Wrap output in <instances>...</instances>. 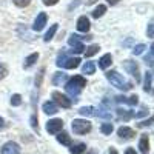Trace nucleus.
Returning a JSON list of instances; mask_svg holds the SVG:
<instances>
[{"mask_svg": "<svg viewBox=\"0 0 154 154\" xmlns=\"http://www.w3.org/2000/svg\"><path fill=\"white\" fill-rule=\"evenodd\" d=\"M85 86H86V80H85V77H82V75H74V77H71V79L66 82L65 89H66V93H68L69 96L77 97Z\"/></svg>", "mask_w": 154, "mask_h": 154, "instance_id": "nucleus-1", "label": "nucleus"}, {"mask_svg": "<svg viewBox=\"0 0 154 154\" xmlns=\"http://www.w3.org/2000/svg\"><path fill=\"white\" fill-rule=\"evenodd\" d=\"M106 79L111 82L112 86L119 88V89H123V91H126V89H131V88H133V85H131V83H128L117 71H108V72H106Z\"/></svg>", "mask_w": 154, "mask_h": 154, "instance_id": "nucleus-2", "label": "nucleus"}, {"mask_svg": "<svg viewBox=\"0 0 154 154\" xmlns=\"http://www.w3.org/2000/svg\"><path fill=\"white\" fill-rule=\"evenodd\" d=\"M56 63H57V66H60V68L74 69V68H77L80 65V59L79 57H68L65 53H62V54H59Z\"/></svg>", "mask_w": 154, "mask_h": 154, "instance_id": "nucleus-3", "label": "nucleus"}, {"mask_svg": "<svg viewBox=\"0 0 154 154\" xmlns=\"http://www.w3.org/2000/svg\"><path fill=\"white\" fill-rule=\"evenodd\" d=\"M71 128H72L74 134L82 136V134H86V133L91 131V122L86 120V119H74Z\"/></svg>", "mask_w": 154, "mask_h": 154, "instance_id": "nucleus-4", "label": "nucleus"}, {"mask_svg": "<svg viewBox=\"0 0 154 154\" xmlns=\"http://www.w3.org/2000/svg\"><path fill=\"white\" fill-rule=\"evenodd\" d=\"M53 102L57 105V106H62V108H71V105H72V100L71 99H68L65 94H62V93H59V91H54L53 93Z\"/></svg>", "mask_w": 154, "mask_h": 154, "instance_id": "nucleus-5", "label": "nucleus"}, {"mask_svg": "<svg viewBox=\"0 0 154 154\" xmlns=\"http://www.w3.org/2000/svg\"><path fill=\"white\" fill-rule=\"evenodd\" d=\"M123 68L134 77L136 82L140 80V69H139V65H137L136 62H133V60H125V62H123Z\"/></svg>", "mask_w": 154, "mask_h": 154, "instance_id": "nucleus-6", "label": "nucleus"}, {"mask_svg": "<svg viewBox=\"0 0 154 154\" xmlns=\"http://www.w3.org/2000/svg\"><path fill=\"white\" fill-rule=\"evenodd\" d=\"M63 130V120L62 119H51L46 123V131L49 134H57Z\"/></svg>", "mask_w": 154, "mask_h": 154, "instance_id": "nucleus-7", "label": "nucleus"}, {"mask_svg": "<svg viewBox=\"0 0 154 154\" xmlns=\"http://www.w3.org/2000/svg\"><path fill=\"white\" fill-rule=\"evenodd\" d=\"M0 154H20V146H19V143L9 140V142H6L0 148Z\"/></svg>", "mask_w": 154, "mask_h": 154, "instance_id": "nucleus-8", "label": "nucleus"}, {"mask_svg": "<svg viewBox=\"0 0 154 154\" xmlns=\"http://www.w3.org/2000/svg\"><path fill=\"white\" fill-rule=\"evenodd\" d=\"M117 136L120 139H123V140H131V139H134L136 131L133 130V128H130V126H120L117 130Z\"/></svg>", "mask_w": 154, "mask_h": 154, "instance_id": "nucleus-9", "label": "nucleus"}, {"mask_svg": "<svg viewBox=\"0 0 154 154\" xmlns=\"http://www.w3.org/2000/svg\"><path fill=\"white\" fill-rule=\"evenodd\" d=\"M46 20H48V16L45 14V12H40V14L37 16L35 22H34V31H42L45 28V25H46Z\"/></svg>", "mask_w": 154, "mask_h": 154, "instance_id": "nucleus-10", "label": "nucleus"}, {"mask_svg": "<svg viewBox=\"0 0 154 154\" xmlns=\"http://www.w3.org/2000/svg\"><path fill=\"white\" fill-rule=\"evenodd\" d=\"M139 151L142 154H148L149 152V137H148V134H142V137H140V140H139Z\"/></svg>", "mask_w": 154, "mask_h": 154, "instance_id": "nucleus-11", "label": "nucleus"}, {"mask_svg": "<svg viewBox=\"0 0 154 154\" xmlns=\"http://www.w3.org/2000/svg\"><path fill=\"white\" fill-rule=\"evenodd\" d=\"M89 26H91V25H89V20H88L86 16L79 17V20H77V29H79L80 32H88Z\"/></svg>", "mask_w": 154, "mask_h": 154, "instance_id": "nucleus-12", "label": "nucleus"}, {"mask_svg": "<svg viewBox=\"0 0 154 154\" xmlns=\"http://www.w3.org/2000/svg\"><path fill=\"white\" fill-rule=\"evenodd\" d=\"M42 109H43L45 114H51V116L56 114V112H59V106L54 103L53 100H51V102H45L43 106H42Z\"/></svg>", "mask_w": 154, "mask_h": 154, "instance_id": "nucleus-13", "label": "nucleus"}, {"mask_svg": "<svg viewBox=\"0 0 154 154\" xmlns=\"http://www.w3.org/2000/svg\"><path fill=\"white\" fill-rule=\"evenodd\" d=\"M57 142L62 143V145H65V146H69L72 143V140H71V136L65 131H60L57 133Z\"/></svg>", "mask_w": 154, "mask_h": 154, "instance_id": "nucleus-14", "label": "nucleus"}, {"mask_svg": "<svg viewBox=\"0 0 154 154\" xmlns=\"http://www.w3.org/2000/svg\"><path fill=\"white\" fill-rule=\"evenodd\" d=\"M85 151H86V145L83 142H77V143L69 145V152L71 154H83Z\"/></svg>", "mask_w": 154, "mask_h": 154, "instance_id": "nucleus-15", "label": "nucleus"}, {"mask_svg": "<svg viewBox=\"0 0 154 154\" xmlns=\"http://www.w3.org/2000/svg\"><path fill=\"white\" fill-rule=\"evenodd\" d=\"M66 79H68V75H66L65 72H60V71H57V72H54V75H53V85L60 86L63 82H66Z\"/></svg>", "mask_w": 154, "mask_h": 154, "instance_id": "nucleus-16", "label": "nucleus"}, {"mask_svg": "<svg viewBox=\"0 0 154 154\" xmlns=\"http://www.w3.org/2000/svg\"><path fill=\"white\" fill-rule=\"evenodd\" d=\"M111 63H112V56H111V54H105V56H102L100 60H99V68L106 69Z\"/></svg>", "mask_w": 154, "mask_h": 154, "instance_id": "nucleus-17", "label": "nucleus"}, {"mask_svg": "<svg viewBox=\"0 0 154 154\" xmlns=\"http://www.w3.org/2000/svg\"><path fill=\"white\" fill-rule=\"evenodd\" d=\"M38 60V54L37 53H32L31 56H28L26 59H25V63H23V66L25 68H31L32 65H34V63Z\"/></svg>", "mask_w": 154, "mask_h": 154, "instance_id": "nucleus-18", "label": "nucleus"}, {"mask_svg": "<svg viewBox=\"0 0 154 154\" xmlns=\"http://www.w3.org/2000/svg\"><path fill=\"white\" fill-rule=\"evenodd\" d=\"M82 71H83V74H94V71H96V65L93 62H86L85 65L82 66Z\"/></svg>", "mask_w": 154, "mask_h": 154, "instance_id": "nucleus-19", "label": "nucleus"}, {"mask_svg": "<svg viewBox=\"0 0 154 154\" xmlns=\"http://www.w3.org/2000/svg\"><path fill=\"white\" fill-rule=\"evenodd\" d=\"M57 28H59L57 25H51V28L46 31V34H45V37H43V38H45V42H49L51 38L54 37V34L57 32Z\"/></svg>", "mask_w": 154, "mask_h": 154, "instance_id": "nucleus-20", "label": "nucleus"}, {"mask_svg": "<svg viewBox=\"0 0 154 154\" xmlns=\"http://www.w3.org/2000/svg\"><path fill=\"white\" fill-rule=\"evenodd\" d=\"M105 11H106V6H105V5H99V6L93 11V17H94V19L102 17V16L105 14Z\"/></svg>", "mask_w": 154, "mask_h": 154, "instance_id": "nucleus-21", "label": "nucleus"}, {"mask_svg": "<svg viewBox=\"0 0 154 154\" xmlns=\"http://www.w3.org/2000/svg\"><path fill=\"white\" fill-rule=\"evenodd\" d=\"M82 116H96V108L94 106H83L79 109Z\"/></svg>", "mask_w": 154, "mask_h": 154, "instance_id": "nucleus-22", "label": "nucleus"}, {"mask_svg": "<svg viewBox=\"0 0 154 154\" xmlns=\"http://www.w3.org/2000/svg\"><path fill=\"white\" fill-rule=\"evenodd\" d=\"M100 131L103 133L105 136H109V134L114 131V126H112V123H102V126H100Z\"/></svg>", "mask_w": 154, "mask_h": 154, "instance_id": "nucleus-23", "label": "nucleus"}, {"mask_svg": "<svg viewBox=\"0 0 154 154\" xmlns=\"http://www.w3.org/2000/svg\"><path fill=\"white\" fill-rule=\"evenodd\" d=\"M99 49H100V46H99V45H91V46H89V48L85 51V56H86V57H93L94 54H97V53H99Z\"/></svg>", "mask_w": 154, "mask_h": 154, "instance_id": "nucleus-24", "label": "nucleus"}, {"mask_svg": "<svg viewBox=\"0 0 154 154\" xmlns=\"http://www.w3.org/2000/svg\"><path fill=\"white\" fill-rule=\"evenodd\" d=\"M151 82H152V74L151 72H146L145 74V85H143V89L148 93L151 91Z\"/></svg>", "mask_w": 154, "mask_h": 154, "instance_id": "nucleus-25", "label": "nucleus"}, {"mask_svg": "<svg viewBox=\"0 0 154 154\" xmlns=\"http://www.w3.org/2000/svg\"><path fill=\"white\" fill-rule=\"evenodd\" d=\"M80 40H82V37H80V35H77V34H71V37L68 38V43H69V46H74V45L82 43Z\"/></svg>", "mask_w": 154, "mask_h": 154, "instance_id": "nucleus-26", "label": "nucleus"}, {"mask_svg": "<svg viewBox=\"0 0 154 154\" xmlns=\"http://www.w3.org/2000/svg\"><path fill=\"white\" fill-rule=\"evenodd\" d=\"M96 116H97V117H103V119H111V117H112L111 111H106V109H99V111H96Z\"/></svg>", "mask_w": 154, "mask_h": 154, "instance_id": "nucleus-27", "label": "nucleus"}, {"mask_svg": "<svg viewBox=\"0 0 154 154\" xmlns=\"http://www.w3.org/2000/svg\"><path fill=\"white\" fill-rule=\"evenodd\" d=\"M145 49H146V46H145L143 43H139V45H136V46L133 48V54H134V56H140Z\"/></svg>", "mask_w": 154, "mask_h": 154, "instance_id": "nucleus-28", "label": "nucleus"}, {"mask_svg": "<svg viewBox=\"0 0 154 154\" xmlns=\"http://www.w3.org/2000/svg\"><path fill=\"white\" fill-rule=\"evenodd\" d=\"M11 105L12 106H20L22 105V96L20 94H14L11 97Z\"/></svg>", "mask_w": 154, "mask_h": 154, "instance_id": "nucleus-29", "label": "nucleus"}, {"mask_svg": "<svg viewBox=\"0 0 154 154\" xmlns=\"http://www.w3.org/2000/svg\"><path fill=\"white\" fill-rule=\"evenodd\" d=\"M149 125H154V116H152V117H149V119H146V120H142V122L137 123L139 128H145V126H149Z\"/></svg>", "mask_w": 154, "mask_h": 154, "instance_id": "nucleus-30", "label": "nucleus"}, {"mask_svg": "<svg viewBox=\"0 0 154 154\" xmlns=\"http://www.w3.org/2000/svg\"><path fill=\"white\" fill-rule=\"evenodd\" d=\"M12 2H14V5L19 6V8H25L31 3V0H12Z\"/></svg>", "mask_w": 154, "mask_h": 154, "instance_id": "nucleus-31", "label": "nucleus"}, {"mask_svg": "<svg viewBox=\"0 0 154 154\" xmlns=\"http://www.w3.org/2000/svg\"><path fill=\"white\" fill-rule=\"evenodd\" d=\"M71 51H72V53H75V54H80V53H83V51H85V46H83V43H79V45H74Z\"/></svg>", "mask_w": 154, "mask_h": 154, "instance_id": "nucleus-32", "label": "nucleus"}, {"mask_svg": "<svg viewBox=\"0 0 154 154\" xmlns=\"http://www.w3.org/2000/svg\"><path fill=\"white\" fill-rule=\"evenodd\" d=\"M126 103H128V105H131V106L137 105V103H139V97H137L136 94L131 96V97H128V99H126Z\"/></svg>", "mask_w": 154, "mask_h": 154, "instance_id": "nucleus-33", "label": "nucleus"}, {"mask_svg": "<svg viewBox=\"0 0 154 154\" xmlns=\"http://www.w3.org/2000/svg\"><path fill=\"white\" fill-rule=\"evenodd\" d=\"M43 72H45V68L40 69V72H38V75L35 77V86H40L42 85V79H43Z\"/></svg>", "mask_w": 154, "mask_h": 154, "instance_id": "nucleus-34", "label": "nucleus"}, {"mask_svg": "<svg viewBox=\"0 0 154 154\" xmlns=\"http://www.w3.org/2000/svg\"><path fill=\"white\" fill-rule=\"evenodd\" d=\"M31 126L34 131H38V123H37V116H31Z\"/></svg>", "mask_w": 154, "mask_h": 154, "instance_id": "nucleus-35", "label": "nucleus"}, {"mask_svg": "<svg viewBox=\"0 0 154 154\" xmlns=\"http://www.w3.org/2000/svg\"><path fill=\"white\" fill-rule=\"evenodd\" d=\"M6 74H8V68H6L5 65H0V80L5 79Z\"/></svg>", "mask_w": 154, "mask_h": 154, "instance_id": "nucleus-36", "label": "nucleus"}, {"mask_svg": "<svg viewBox=\"0 0 154 154\" xmlns=\"http://www.w3.org/2000/svg\"><path fill=\"white\" fill-rule=\"evenodd\" d=\"M146 34H148V37H154V22H151V23L148 25Z\"/></svg>", "mask_w": 154, "mask_h": 154, "instance_id": "nucleus-37", "label": "nucleus"}, {"mask_svg": "<svg viewBox=\"0 0 154 154\" xmlns=\"http://www.w3.org/2000/svg\"><path fill=\"white\" fill-rule=\"evenodd\" d=\"M57 2H59V0H43V3H45L46 6H54Z\"/></svg>", "mask_w": 154, "mask_h": 154, "instance_id": "nucleus-38", "label": "nucleus"}, {"mask_svg": "<svg viewBox=\"0 0 154 154\" xmlns=\"http://www.w3.org/2000/svg\"><path fill=\"white\" fill-rule=\"evenodd\" d=\"M145 62H146V65L154 66V62H152V59H151V57H145Z\"/></svg>", "mask_w": 154, "mask_h": 154, "instance_id": "nucleus-39", "label": "nucleus"}, {"mask_svg": "<svg viewBox=\"0 0 154 154\" xmlns=\"http://www.w3.org/2000/svg\"><path fill=\"white\" fill-rule=\"evenodd\" d=\"M125 154H137V152H136V149H134V148H126Z\"/></svg>", "mask_w": 154, "mask_h": 154, "instance_id": "nucleus-40", "label": "nucleus"}, {"mask_svg": "<svg viewBox=\"0 0 154 154\" xmlns=\"http://www.w3.org/2000/svg\"><path fill=\"white\" fill-rule=\"evenodd\" d=\"M6 126V123H5V120H3V117H0V131L3 130V128Z\"/></svg>", "mask_w": 154, "mask_h": 154, "instance_id": "nucleus-41", "label": "nucleus"}, {"mask_svg": "<svg viewBox=\"0 0 154 154\" xmlns=\"http://www.w3.org/2000/svg\"><path fill=\"white\" fill-rule=\"evenodd\" d=\"M108 154H119V152H117V149H116V148H112V146H111V148H109V151H108Z\"/></svg>", "mask_w": 154, "mask_h": 154, "instance_id": "nucleus-42", "label": "nucleus"}, {"mask_svg": "<svg viewBox=\"0 0 154 154\" xmlns=\"http://www.w3.org/2000/svg\"><path fill=\"white\" fill-rule=\"evenodd\" d=\"M108 3H109V5H117L119 0H108Z\"/></svg>", "mask_w": 154, "mask_h": 154, "instance_id": "nucleus-43", "label": "nucleus"}, {"mask_svg": "<svg viewBox=\"0 0 154 154\" xmlns=\"http://www.w3.org/2000/svg\"><path fill=\"white\" fill-rule=\"evenodd\" d=\"M151 54H152V56H154V43H152V45H151Z\"/></svg>", "mask_w": 154, "mask_h": 154, "instance_id": "nucleus-44", "label": "nucleus"}, {"mask_svg": "<svg viewBox=\"0 0 154 154\" xmlns=\"http://www.w3.org/2000/svg\"><path fill=\"white\" fill-rule=\"evenodd\" d=\"M88 154H93V152H88Z\"/></svg>", "mask_w": 154, "mask_h": 154, "instance_id": "nucleus-45", "label": "nucleus"}]
</instances>
